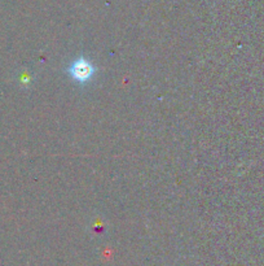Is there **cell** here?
Returning a JSON list of instances; mask_svg holds the SVG:
<instances>
[{"instance_id": "cell-1", "label": "cell", "mask_w": 264, "mask_h": 266, "mask_svg": "<svg viewBox=\"0 0 264 266\" xmlns=\"http://www.w3.org/2000/svg\"><path fill=\"white\" fill-rule=\"evenodd\" d=\"M95 68L91 63L85 61L84 59L74 61L70 66V75L78 82H85L94 75Z\"/></svg>"}]
</instances>
